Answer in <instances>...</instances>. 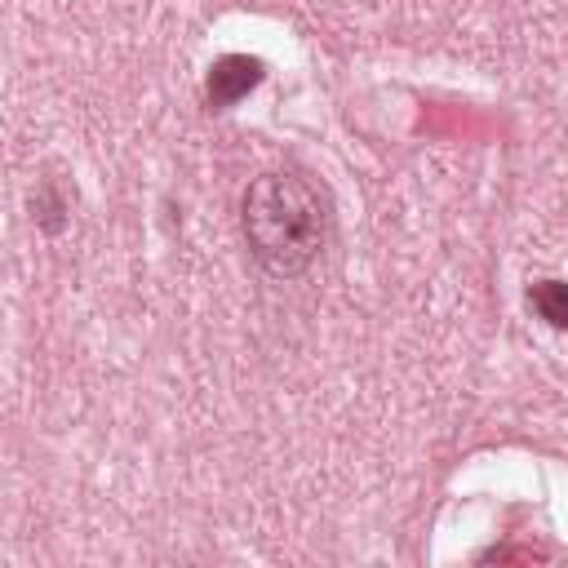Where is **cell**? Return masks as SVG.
<instances>
[{
    "instance_id": "277c9868",
    "label": "cell",
    "mask_w": 568,
    "mask_h": 568,
    "mask_svg": "<svg viewBox=\"0 0 568 568\" xmlns=\"http://www.w3.org/2000/svg\"><path fill=\"white\" fill-rule=\"evenodd\" d=\"M528 311L541 324L568 333V280H532L528 284Z\"/></svg>"
},
{
    "instance_id": "6da1fadb",
    "label": "cell",
    "mask_w": 568,
    "mask_h": 568,
    "mask_svg": "<svg viewBox=\"0 0 568 568\" xmlns=\"http://www.w3.org/2000/svg\"><path fill=\"white\" fill-rule=\"evenodd\" d=\"M240 235L271 280H302L328 244V204L297 169H262L240 195Z\"/></svg>"
},
{
    "instance_id": "7a4b0ae2",
    "label": "cell",
    "mask_w": 568,
    "mask_h": 568,
    "mask_svg": "<svg viewBox=\"0 0 568 568\" xmlns=\"http://www.w3.org/2000/svg\"><path fill=\"white\" fill-rule=\"evenodd\" d=\"M262 80H266V62L257 53H222L204 71V102L213 111H226L240 98H248Z\"/></svg>"
},
{
    "instance_id": "3957f363",
    "label": "cell",
    "mask_w": 568,
    "mask_h": 568,
    "mask_svg": "<svg viewBox=\"0 0 568 568\" xmlns=\"http://www.w3.org/2000/svg\"><path fill=\"white\" fill-rule=\"evenodd\" d=\"M31 222L44 231V235H62L67 222H71V195L62 191L58 178H40L36 191H31Z\"/></svg>"
}]
</instances>
